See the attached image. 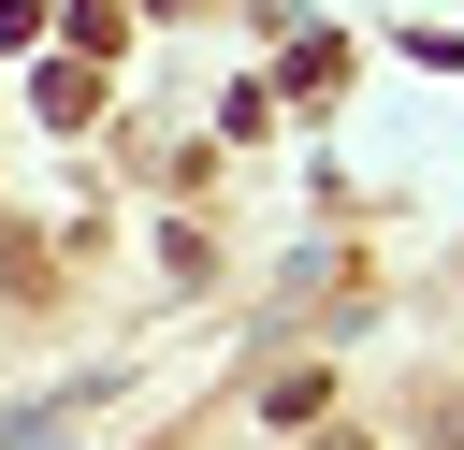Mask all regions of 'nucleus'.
<instances>
[{"label": "nucleus", "instance_id": "nucleus-1", "mask_svg": "<svg viewBox=\"0 0 464 450\" xmlns=\"http://www.w3.org/2000/svg\"><path fill=\"white\" fill-rule=\"evenodd\" d=\"M29 102H44V131H87V116H102V87H87V58H58V73L29 87Z\"/></svg>", "mask_w": 464, "mask_h": 450}, {"label": "nucleus", "instance_id": "nucleus-2", "mask_svg": "<svg viewBox=\"0 0 464 450\" xmlns=\"http://www.w3.org/2000/svg\"><path fill=\"white\" fill-rule=\"evenodd\" d=\"M319 450H362V435H319Z\"/></svg>", "mask_w": 464, "mask_h": 450}]
</instances>
